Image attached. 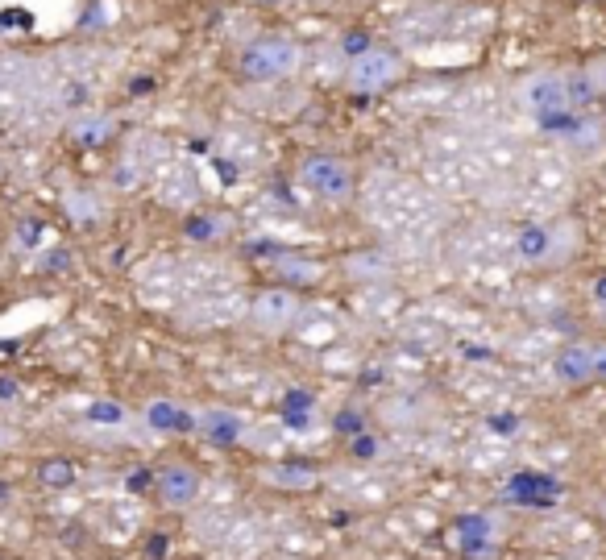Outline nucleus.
I'll return each mask as SVG.
<instances>
[{"instance_id": "7", "label": "nucleus", "mask_w": 606, "mask_h": 560, "mask_svg": "<svg viewBox=\"0 0 606 560\" xmlns=\"http://www.w3.org/2000/svg\"><path fill=\"white\" fill-rule=\"evenodd\" d=\"M511 249L519 262L528 266H557L569 258V245H565V233L557 224H544V220H528L519 224L515 237H511Z\"/></svg>"}, {"instance_id": "12", "label": "nucleus", "mask_w": 606, "mask_h": 560, "mask_svg": "<svg viewBox=\"0 0 606 560\" xmlns=\"http://www.w3.org/2000/svg\"><path fill=\"white\" fill-rule=\"evenodd\" d=\"M303 345H312V349H324V345H333L337 336H341V316L337 312H328V307H308L303 303V312L291 328Z\"/></svg>"}, {"instance_id": "16", "label": "nucleus", "mask_w": 606, "mask_h": 560, "mask_svg": "<svg viewBox=\"0 0 606 560\" xmlns=\"http://www.w3.org/2000/svg\"><path fill=\"white\" fill-rule=\"evenodd\" d=\"M590 307H594L598 320H606V274H598L590 283Z\"/></svg>"}, {"instance_id": "15", "label": "nucleus", "mask_w": 606, "mask_h": 560, "mask_svg": "<svg viewBox=\"0 0 606 560\" xmlns=\"http://www.w3.org/2000/svg\"><path fill=\"white\" fill-rule=\"evenodd\" d=\"M586 75H590V83H594V92L606 100V54H598V59L586 63Z\"/></svg>"}, {"instance_id": "2", "label": "nucleus", "mask_w": 606, "mask_h": 560, "mask_svg": "<svg viewBox=\"0 0 606 560\" xmlns=\"http://www.w3.org/2000/svg\"><path fill=\"white\" fill-rule=\"evenodd\" d=\"M295 179L308 187L316 200L324 204H349L353 195H357V175H353V166L341 158V154H328V150H312V154H303L299 166H295Z\"/></svg>"}, {"instance_id": "3", "label": "nucleus", "mask_w": 606, "mask_h": 560, "mask_svg": "<svg viewBox=\"0 0 606 560\" xmlns=\"http://www.w3.org/2000/svg\"><path fill=\"white\" fill-rule=\"evenodd\" d=\"M403 75H407L403 54L374 42V46H362V50H357L353 59L345 63V88H349L353 96H378V92L395 88Z\"/></svg>"}, {"instance_id": "10", "label": "nucleus", "mask_w": 606, "mask_h": 560, "mask_svg": "<svg viewBox=\"0 0 606 560\" xmlns=\"http://www.w3.org/2000/svg\"><path fill=\"white\" fill-rule=\"evenodd\" d=\"M137 291L150 307H162V303H183V266L162 258V262H150L142 274H137Z\"/></svg>"}, {"instance_id": "19", "label": "nucleus", "mask_w": 606, "mask_h": 560, "mask_svg": "<svg viewBox=\"0 0 606 560\" xmlns=\"http://www.w3.org/2000/svg\"><path fill=\"white\" fill-rule=\"evenodd\" d=\"M602 129H606V100H602Z\"/></svg>"}, {"instance_id": "13", "label": "nucleus", "mask_w": 606, "mask_h": 560, "mask_svg": "<svg viewBox=\"0 0 606 560\" xmlns=\"http://www.w3.org/2000/svg\"><path fill=\"white\" fill-rule=\"evenodd\" d=\"M196 432L212 444H241L245 440V415L229 407H208L196 415Z\"/></svg>"}, {"instance_id": "18", "label": "nucleus", "mask_w": 606, "mask_h": 560, "mask_svg": "<svg viewBox=\"0 0 606 560\" xmlns=\"http://www.w3.org/2000/svg\"><path fill=\"white\" fill-rule=\"evenodd\" d=\"M598 519H602V527H606V494H602V502H598Z\"/></svg>"}, {"instance_id": "6", "label": "nucleus", "mask_w": 606, "mask_h": 560, "mask_svg": "<svg viewBox=\"0 0 606 560\" xmlns=\"http://www.w3.org/2000/svg\"><path fill=\"white\" fill-rule=\"evenodd\" d=\"M154 195L175 212L200 208V171L187 158H162L154 166Z\"/></svg>"}, {"instance_id": "11", "label": "nucleus", "mask_w": 606, "mask_h": 560, "mask_svg": "<svg viewBox=\"0 0 606 560\" xmlns=\"http://www.w3.org/2000/svg\"><path fill=\"white\" fill-rule=\"evenodd\" d=\"M553 378L561 386H590L594 382V349L590 341H569L553 357Z\"/></svg>"}, {"instance_id": "8", "label": "nucleus", "mask_w": 606, "mask_h": 560, "mask_svg": "<svg viewBox=\"0 0 606 560\" xmlns=\"http://www.w3.org/2000/svg\"><path fill=\"white\" fill-rule=\"evenodd\" d=\"M245 303L237 287H225V291H208V295H196L179 307V320L191 324V328H225L233 320H245Z\"/></svg>"}, {"instance_id": "9", "label": "nucleus", "mask_w": 606, "mask_h": 560, "mask_svg": "<svg viewBox=\"0 0 606 560\" xmlns=\"http://www.w3.org/2000/svg\"><path fill=\"white\" fill-rule=\"evenodd\" d=\"M154 490L162 498V507L191 511V507H200V502H204V473L196 465H187V461H171V465L158 469Z\"/></svg>"}, {"instance_id": "4", "label": "nucleus", "mask_w": 606, "mask_h": 560, "mask_svg": "<svg viewBox=\"0 0 606 560\" xmlns=\"http://www.w3.org/2000/svg\"><path fill=\"white\" fill-rule=\"evenodd\" d=\"M303 312V299L295 287H262L245 303V324L262 336H287Z\"/></svg>"}, {"instance_id": "17", "label": "nucleus", "mask_w": 606, "mask_h": 560, "mask_svg": "<svg viewBox=\"0 0 606 560\" xmlns=\"http://www.w3.org/2000/svg\"><path fill=\"white\" fill-rule=\"evenodd\" d=\"M594 349V382H606V341H590Z\"/></svg>"}, {"instance_id": "1", "label": "nucleus", "mask_w": 606, "mask_h": 560, "mask_svg": "<svg viewBox=\"0 0 606 560\" xmlns=\"http://www.w3.org/2000/svg\"><path fill=\"white\" fill-rule=\"evenodd\" d=\"M303 59H308V50L291 34H258L237 50V75L250 83H283L299 75Z\"/></svg>"}, {"instance_id": "14", "label": "nucleus", "mask_w": 606, "mask_h": 560, "mask_svg": "<svg viewBox=\"0 0 606 560\" xmlns=\"http://www.w3.org/2000/svg\"><path fill=\"white\" fill-rule=\"evenodd\" d=\"M142 424L150 432H179V428H196V415H191L187 407H179L175 399H150L142 407Z\"/></svg>"}, {"instance_id": "5", "label": "nucleus", "mask_w": 606, "mask_h": 560, "mask_svg": "<svg viewBox=\"0 0 606 560\" xmlns=\"http://www.w3.org/2000/svg\"><path fill=\"white\" fill-rule=\"evenodd\" d=\"M515 96H519L523 112H528L536 125H548V121L565 117V112H573L565 71H536V75H528V79L519 83Z\"/></svg>"}]
</instances>
